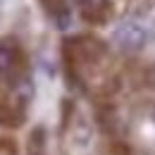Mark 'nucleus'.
Listing matches in <instances>:
<instances>
[{
    "label": "nucleus",
    "instance_id": "f257e3e1",
    "mask_svg": "<svg viewBox=\"0 0 155 155\" xmlns=\"http://www.w3.org/2000/svg\"><path fill=\"white\" fill-rule=\"evenodd\" d=\"M107 55V45L105 41L91 34H79L72 36L62 43V60L67 64V72L74 79H79V72L84 67H93Z\"/></svg>",
    "mask_w": 155,
    "mask_h": 155
},
{
    "label": "nucleus",
    "instance_id": "f03ea898",
    "mask_svg": "<svg viewBox=\"0 0 155 155\" xmlns=\"http://www.w3.org/2000/svg\"><path fill=\"white\" fill-rule=\"evenodd\" d=\"M26 55L24 48L15 36L0 38V88L10 86L15 79L26 74Z\"/></svg>",
    "mask_w": 155,
    "mask_h": 155
},
{
    "label": "nucleus",
    "instance_id": "7ed1b4c3",
    "mask_svg": "<svg viewBox=\"0 0 155 155\" xmlns=\"http://www.w3.org/2000/svg\"><path fill=\"white\" fill-rule=\"evenodd\" d=\"M112 43L124 53H138L148 43V29L138 21H122L112 31Z\"/></svg>",
    "mask_w": 155,
    "mask_h": 155
},
{
    "label": "nucleus",
    "instance_id": "20e7f679",
    "mask_svg": "<svg viewBox=\"0 0 155 155\" xmlns=\"http://www.w3.org/2000/svg\"><path fill=\"white\" fill-rule=\"evenodd\" d=\"M74 2L81 7V17L88 24H103L112 15L110 0H74Z\"/></svg>",
    "mask_w": 155,
    "mask_h": 155
},
{
    "label": "nucleus",
    "instance_id": "39448f33",
    "mask_svg": "<svg viewBox=\"0 0 155 155\" xmlns=\"http://www.w3.org/2000/svg\"><path fill=\"white\" fill-rule=\"evenodd\" d=\"M98 124H100V129L105 131V134H117L119 129H122V119H119V112H117L115 105H110V103H105V105H100L98 107Z\"/></svg>",
    "mask_w": 155,
    "mask_h": 155
},
{
    "label": "nucleus",
    "instance_id": "423d86ee",
    "mask_svg": "<svg viewBox=\"0 0 155 155\" xmlns=\"http://www.w3.org/2000/svg\"><path fill=\"white\" fill-rule=\"evenodd\" d=\"M48 2V15H50V19L55 21V26L58 29H69V24H72V10H69V2L67 0H45Z\"/></svg>",
    "mask_w": 155,
    "mask_h": 155
},
{
    "label": "nucleus",
    "instance_id": "0eeeda50",
    "mask_svg": "<svg viewBox=\"0 0 155 155\" xmlns=\"http://www.w3.org/2000/svg\"><path fill=\"white\" fill-rule=\"evenodd\" d=\"M29 155H45V129L36 127L29 134Z\"/></svg>",
    "mask_w": 155,
    "mask_h": 155
}]
</instances>
